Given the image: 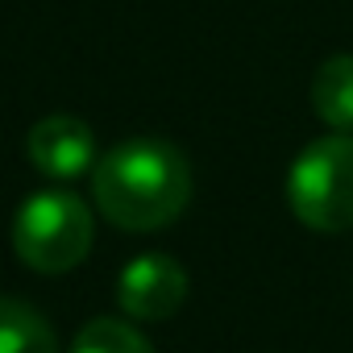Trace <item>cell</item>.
I'll list each match as a JSON object with an SVG mask.
<instances>
[{
  "mask_svg": "<svg viewBox=\"0 0 353 353\" xmlns=\"http://www.w3.org/2000/svg\"><path fill=\"white\" fill-rule=\"evenodd\" d=\"M92 200L125 233L166 229L192 200L188 158L162 137H129L92 166Z\"/></svg>",
  "mask_w": 353,
  "mask_h": 353,
  "instance_id": "cell-1",
  "label": "cell"
},
{
  "mask_svg": "<svg viewBox=\"0 0 353 353\" xmlns=\"http://www.w3.org/2000/svg\"><path fill=\"white\" fill-rule=\"evenodd\" d=\"M287 204L316 233L353 229V133H328L299 150L287 170Z\"/></svg>",
  "mask_w": 353,
  "mask_h": 353,
  "instance_id": "cell-2",
  "label": "cell"
},
{
  "mask_svg": "<svg viewBox=\"0 0 353 353\" xmlns=\"http://www.w3.org/2000/svg\"><path fill=\"white\" fill-rule=\"evenodd\" d=\"M92 250V212L75 192L46 188L13 212V254L38 274H67Z\"/></svg>",
  "mask_w": 353,
  "mask_h": 353,
  "instance_id": "cell-3",
  "label": "cell"
},
{
  "mask_svg": "<svg viewBox=\"0 0 353 353\" xmlns=\"http://www.w3.org/2000/svg\"><path fill=\"white\" fill-rule=\"evenodd\" d=\"M188 303V270L170 254H137L117 279V307L129 320H170Z\"/></svg>",
  "mask_w": 353,
  "mask_h": 353,
  "instance_id": "cell-4",
  "label": "cell"
},
{
  "mask_svg": "<svg viewBox=\"0 0 353 353\" xmlns=\"http://www.w3.org/2000/svg\"><path fill=\"white\" fill-rule=\"evenodd\" d=\"M26 154L30 162L38 166V174L46 179H79L96 166V137H92V125L71 117V112H54V117H42L30 137H26Z\"/></svg>",
  "mask_w": 353,
  "mask_h": 353,
  "instance_id": "cell-5",
  "label": "cell"
},
{
  "mask_svg": "<svg viewBox=\"0 0 353 353\" xmlns=\"http://www.w3.org/2000/svg\"><path fill=\"white\" fill-rule=\"evenodd\" d=\"M312 108L332 133L353 129V54H332L312 79Z\"/></svg>",
  "mask_w": 353,
  "mask_h": 353,
  "instance_id": "cell-6",
  "label": "cell"
},
{
  "mask_svg": "<svg viewBox=\"0 0 353 353\" xmlns=\"http://www.w3.org/2000/svg\"><path fill=\"white\" fill-rule=\"evenodd\" d=\"M0 353H59L50 320L21 299L0 295Z\"/></svg>",
  "mask_w": 353,
  "mask_h": 353,
  "instance_id": "cell-7",
  "label": "cell"
},
{
  "mask_svg": "<svg viewBox=\"0 0 353 353\" xmlns=\"http://www.w3.org/2000/svg\"><path fill=\"white\" fill-rule=\"evenodd\" d=\"M71 353H154V345L133 324H125L117 316H96L75 332Z\"/></svg>",
  "mask_w": 353,
  "mask_h": 353,
  "instance_id": "cell-8",
  "label": "cell"
}]
</instances>
